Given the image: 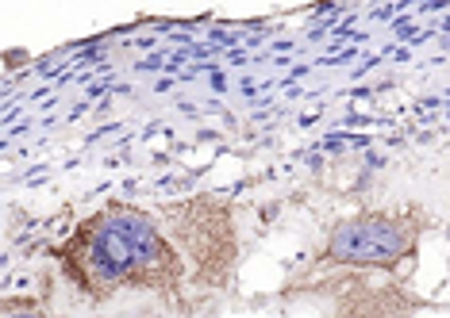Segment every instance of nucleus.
I'll use <instances>...</instances> for the list:
<instances>
[{"mask_svg": "<svg viewBox=\"0 0 450 318\" xmlns=\"http://www.w3.org/2000/svg\"><path fill=\"white\" fill-rule=\"evenodd\" d=\"M412 246V226L389 215H362V219H346L335 226L327 241V257L335 261H354V265H389L404 257Z\"/></svg>", "mask_w": 450, "mask_h": 318, "instance_id": "f03ea898", "label": "nucleus"}, {"mask_svg": "<svg viewBox=\"0 0 450 318\" xmlns=\"http://www.w3.org/2000/svg\"><path fill=\"white\" fill-rule=\"evenodd\" d=\"M73 257L81 261V272L93 284L116 288V284H154L174 269L169 250L154 219L135 207H112L81 226L73 241Z\"/></svg>", "mask_w": 450, "mask_h": 318, "instance_id": "f257e3e1", "label": "nucleus"}, {"mask_svg": "<svg viewBox=\"0 0 450 318\" xmlns=\"http://www.w3.org/2000/svg\"><path fill=\"white\" fill-rule=\"evenodd\" d=\"M4 318H43V315L27 307V310H4Z\"/></svg>", "mask_w": 450, "mask_h": 318, "instance_id": "7ed1b4c3", "label": "nucleus"}]
</instances>
